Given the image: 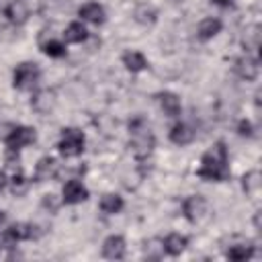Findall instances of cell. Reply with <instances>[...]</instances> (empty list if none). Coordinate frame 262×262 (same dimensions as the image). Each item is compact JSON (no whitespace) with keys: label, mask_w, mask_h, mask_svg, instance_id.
I'll return each mask as SVG.
<instances>
[{"label":"cell","mask_w":262,"mask_h":262,"mask_svg":"<svg viewBox=\"0 0 262 262\" xmlns=\"http://www.w3.org/2000/svg\"><path fill=\"white\" fill-rule=\"evenodd\" d=\"M196 176L209 182H223L229 178V158L227 147L223 141L213 143L201 158V168L196 170Z\"/></svg>","instance_id":"cell-1"},{"label":"cell","mask_w":262,"mask_h":262,"mask_svg":"<svg viewBox=\"0 0 262 262\" xmlns=\"http://www.w3.org/2000/svg\"><path fill=\"white\" fill-rule=\"evenodd\" d=\"M129 147H131V151H133V156H135L137 160L147 158V156L154 151V147H156V137H154V133H151L147 127H143L141 121H135V123L131 125Z\"/></svg>","instance_id":"cell-2"},{"label":"cell","mask_w":262,"mask_h":262,"mask_svg":"<svg viewBox=\"0 0 262 262\" xmlns=\"http://www.w3.org/2000/svg\"><path fill=\"white\" fill-rule=\"evenodd\" d=\"M41 78V70L35 61H23L12 72V86L16 90H33Z\"/></svg>","instance_id":"cell-3"},{"label":"cell","mask_w":262,"mask_h":262,"mask_svg":"<svg viewBox=\"0 0 262 262\" xmlns=\"http://www.w3.org/2000/svg\"><path fill=\"white\" fill-rule=\"evenodd\" d=\"M57 149L63 158H76L84 151V133L76 127H68L61 131V139L57 143Z\"/></svg>","instance_id":"cell-4"},{"label":"cell","mask_w":262,"mask_h":262,"mask_svg":"<svg viewBox=\"0 0 262 262\" xmlns=\"http://www.w3.org/2000/svg\"><path fill=\"white\" fill-rule=\"evenodd\" d=\"M35 139H37V133H35V129H33V127L14 125V127H12V131L8 133V137L4 139V143H6V147H8V149L18 151V149H23V147L31 145Z\"/></svg>","instance_id":"cell-5"},{"label":"cell","mask_w":262,"mask_h":262,"mask_svg":"<svg viewBox=\"0 0 262 262\" xmlns=\"http://www.w3.org/2000/svg\"><path fill=\"white\" fill-rule=\"evenodd\" d=\"M207 211H209L207 199L201 196V194H190V196H186L184 203H182V213H184V217H186L190 223L203 221L205 215H207Z\"/></svg>","instance_id":"cell-6"},{"label":"cell","mask_w":262,"mask_h":262,"mask_svg":"<svg viewBox=\"0 0 262 262\" xmlns=\"http://www.w3.org/2000/svg\"><path fill=\"white\" fill-rule=\"evenodd\" d=\"M61 199L66 205H78L88 199V188L80 180H68L61 190Z\"/></svg>","instance_id":"cell-7"},{"label":"cell","mask_w":262,"mask_h":262,"mask_svg":"<svg viewBox=\"0 0 262 262\" xmlns=\"http://www.w3.org/2000/svg\"><path fill=\"white\" fill-rule=\"evenodd\" d=\"M235 74L246 80V82H254L260 74V66H258V59L252 57V55H242L237 61H235Z\"/></svg>","instance_id":"cell-8"},{"label":"cell","mask_w":262,"mask_h":262,"mask_svg":"<svg viewBox=\"0 0 262 262\" xmlns=\"http://www.w3.org/2000/svg\"><path fill=\"white\" fill-rule=\"evenodd\" d=\"M125 252H127V244L123 235H108L102 242V256L108 260H121L125 258Z\"/></svg>","instance_id":"cell-9"},{"label":"cell","mask_w":262,"mask_h":262,"mask_svg":"<svg viewBox=\"0 0 262 262\" xmlns=\"http://www.w3.org/2000/svg\"><path fill=\"white\" fill-rule=\"evenodd\" d=\"M78 16L90 25H102L106 20V12H104V6L98 4V2H86L78 8Z\"/></svg>","instance_id":"cell-10"},{"label":"cell","mask_w":262,"mask_h":262,"mask_svg":"<svg viewBox=\"0 0 262 262\" xmlns=\"http://www.w3.org/2000/svg\"><path fill=\"white\" fill-rule=\"evenodd\" d=\"M4 16L8 18V23H12L16 27L25 25L27 18H29V4H27V0H12L4 8Z\"/></svg>","instance_id":"cell-11"},{"label":"cell","mask_w":262,"mask_h":262,"mask_svg":"<svg viewBox=\"0 0 262 262\" xmlns=\"http://www.w3.org/2000/svg\"><path fill=\"white\" fill-rule=\"evenodd\" d=\"M57 174H59V164H57L55 158L45 156V158H41V160L37 162V166H35V178H37L39 182L53 180Z\"/></svg>","instance_id":"cell-12"},{"label":"cell","mask_w":262,"mask_h":262,"mask_svg":"<svg viewBox=\"0 0 262 262\" xmlns=\"http://www.w3.org/2000/svg\"><path fill=\"white\" fill-rule=\"evenodd\" d=\"M156 98H158V104H160V108L164 111L166 117H178L180 115V106L182 104H180L178 94H174V92H158Z\"/></svg>","instance_id":"cell-13"},{"label":"cell","mask_w":262,"mask_h":262,"mask_svg":"<svg viewBox=\"0 0 262 262\" xmlns=\"http://www.w3.org/2000/svg\"><path fill=\"white\" fill-rule=\"evenodd\" d=\"M31 106H33L39 115L51 113V111L55 108V96H53V92H49V90H39V92H35L33 98H31Z\"/></svg>","instance_id":"cell-14"},{"label":"cell","mask_w":262,"mask_h":262,"mask_svg":"<svg viewBox=\"0 0 262 262\" xmlns=\"http://www.w3.org/2000/svg\"><path fill=\"white\" fill-rule=\"evenodd\" d=\"M221 27H223V23H221L219 18L207 16V18H203V20L199 23V27H196V37H199L201 41H209V39H213L217 33H221Z\"/></svg>","instance_id":"cell-15"},{"label":"cell","mask_w":262,"mask_h":262,"mask_svg":"<svg viewBox=\"0 0 262 262\" xmlns=\"http://www.w3.org/2000/svg\"><path fill=\"white\" fill-rule=\"evenodd\" d=\"M194 139V129L188 123H176L170 129V141L176 145H188Z\"/></svg>","instance_id":"cell-16"},{"label":"cell","mask_w":262,"mask_h":262,"mask_svg":"<svg viewBox=\"0 0 262 262\" xmlns=\"http://www.w3.org/2000/svg\"><path fill=\"white\" fill-rule=\"evenodd\" d=\"M133 18L139 23V25H154L158 20V10L154 4H147V2H139L133 10Z\"/></svg>","instance_id":"cell-17"},{"label":"cell","mask_w":262,"mask_h":262,"mask_svg":"<svg viewBox=\"0 0 262 262\" xmlns=\"http://www.w3.org/2000/svg\"><path fill=\"white\" fill-rule=\"evenodd\" d=\"M162 244H164V252H166V254H170V256H178V254H182V252L186 250V246H188V237L182 235V233H170Z\"/></svg>","instance_id":"cell-18"},{"label":"cell","mask_w":262,"mask_h":262,"mask_svg":"<svg viewBox=\"0 0 262 262\" xmlns=\"http://www.w3.org/2000/svg\"><path fill=\"white\" fill-rule=\"evenodd\" d=\"M98 207H100V211H102V213H106V215H115V213H119V211L125 207V201H123V196H121V194L108 192V194H102V199H100Z\"/></svg>","instance_id":"cell-19"},{"label":"cell","mask_w":262,"mask_h":262,"mask_svg":"<svg viewBox=\"0 0 262 262\" xmlns=\"http://www.w3.org/2000/svg\"><path fill=\"white\" fill-rule=\"evenodd\" d=\"M63 39H66L68 43H82V41L88 39V31H86V27H84L82 23L74 20V23H70V25L66 27Z\"/></svg>","instance_id":"cell-20"},{"label":"cell","mask_w":262,"mask_h":262,"mask_svg":"<svg viewBox=\"0 0 262 262\" xmlns=\"http://www.w3.org/2000/svg\"><path fill=\"white\" fill-rule=\"evenodd\" d=\"M123 66H125L129 72L137 74V72H141V70L147 68V59H145V55L139 53V51H127V53L123 55Z\"/></svg>","instance_id":"cell-21"},{"label":"cell","mask_w":262,"mask_h":262,"mask_svg":"<svg viewBox=\"0 0 262 262\" xmlns=\"http://www.w3.org/2000/svg\"><path fill=\"white\" fill-rule=\"evenodd\" d=\"M225 256L233 262H244V260H250L254 256V246L252 244H237V246H231Z\"/></svg>","instance_id":"cell-22"},{"label":"cell","mask_w":262,"mask_h":262,"mask_svg":"<svg viewBox=\"0 0 262 262\" xmlns=\"http://www.w3.org/2000/svg\"><path fill=\"white\" fill-rule=\"evenodd\" d=\"M242 186H244L246 194H250V196L258 194V190H260V172L258 170H250L248 174H244Z\"/></svg>","instance_id":"cell-23"},{"label":"cell","mask_w":262,"mask_h":262,"mask_svg":"<svg viewBox=\"0 0 262 262\" xmlns=\"http://www.w3.org/2000/svg\"><path fill=\"white\" fill-rule=\"evenodd\" d=\"M41 51L49 57H63L66 55V45L57 39H49V41H41Z\"/></svg>","instance_id":"cell-24"},{"label":"cell","mask_w":262,"mask_h":262,"mask_svg":"<svg viewBox=\"0 0 262 262\" xmlns=\"http://www.w3.org/2000/svg\"><path fill=\"white\" fill-rule=\"evenodd\" d=\"M258 45H260V27L252 25L244 33V47L246 49H258Z\"/></svg>","instance_id":"cell-25"},{"label":"cell","mask_w":262,"mask_h":262,"mask_svg":"<svg viewBox=\"0 0 262 262\" xmlns=\"http://www.w3.org/2000/svg\"><path fill=\"white\" fill-rule=\"evenodd\" d=\"M143 252H145L147 258H154V260L162 258L164 256V244H162V239H147L143 244Z\"/></svg>","instance_id":"cell-26"},{"label":"cell","mask_w":262,"mask_h":262,"mask_svg":"<svg viewBox=\"0 0 262 262\" xmlns=\"http://www.w3.org/2000/svg\"><path fill=\"white\" fill-rule=\"evenodd\" d=\"M10 188H12V194L20 196V194H25V192H27V188H29V180L18 172V174H14V176H12V180H10Z\"/></svg>","instance_id":"cell-27"},{"label":"cell","mask_w":262,"mask_h":262,"mask_svg":"<svg viewBox=\"0 0 262 262\" xmlns=\"http://www.w3.org/2000/svg\"><path fill=\"white\" fill-rule=\"evenodd\" d=\"M237 133H239L242 137H254V127H252V123H250L248 119H242V121L237 123Z\"/></svg>","instance_id":"cell-28"},{"label":"cell","mask_w":262,"mask_h":262,"mask_svg":"<svg viewBox=\"0 0 262 262\" xmlns=\"http://www.w3.org/2000/svg\"><path fill=\"white\" fill-rule=\"evenodd\" d=\"M43 207H45V209H51V213L57 209V203L53 201V194H45V196H43Z\"/></svg>","instance_id":"cell-29"},{"label":"cell","mask_w":262,"mask_h":262,"mask_svg":"<svg viewBox=\"0 0 262 262\" xmlns=\"http://www.w3.org/2000/svg\"><path fill=\"white\" fill-rule=\"evenodd\" d=\"M6 184H8V178H6V174H4V172H0V192L6 188Z\"/></svg>","instance_id":"cell-30"},{"label":"cell","mask_w":262,"mask_h":262,"mask_svg":"<svg viewBox=\"0 0 262 262\" xmlns=\"http://www.w3.org/2000/svg\"><path fill=\"white\" fill-rule=\"evenodd\" d=\"M211 2H213V4H217V6H223V8H225V6H229L233 0H211Z\"/></svg>","instance_id":"cell-31"},{"label":"cell","mask_w":262,"mask_h":262,"mask_svg":"<svg viewBox=\"0 0 262 262\" xmlns=\"http://www.w3.org/2000/svg\"><path fill=\"white\" fill-rule=\"evenodd\" d=\"M254 227L260 231V211H256V215H254Z\"/></svg>","instance_id":"cell-32"},{"label":"cell","mask_w":262,"mask_h":262,"mask_svg":"<svg viewBox=\"0 0 262 262\" xmlns=\"http://www.w3.org/2000/svg\"><path fill=\"white\" fill-rule=\"evenodd\" d=\"M4 219H6V217H4V213H2V211H0V225H2V223H4Z\"/></svg>","instance_id":"cell-33"}]
</instances>
